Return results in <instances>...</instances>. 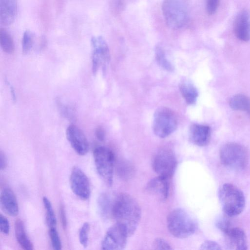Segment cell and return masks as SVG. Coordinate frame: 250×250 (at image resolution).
Masks as SVG:
<instances>
[{"mask_svg": "<svg viewBox=\"0 0 250 250\" xmlns=\"http://www.w3.org/2000/svg\"><path fill=\"white\" fill-rule=\"evenodd\" d=\"M111 216L123 227L129 237L135 232L141 218V209L137 201L126 193L119 194L113 200Z\"/></svg>", "mask_w": 250, "mask_h": 250, "instance_id": "obj_1", "label": "cell"}, {"mask_svg": "<svg viewBox=\"0 0 250 250\" xmlns=\"http://www.w3.org/2000/svg\"><path fill=\"white\" fill-rule=\"evenodd\" d=\"M167 225L171 235L180 239L192 235L197 228L193 217L181 208H176L169 212L167 219Z\"/></svg>", "mask_w": 250, "mask_h": 250, "instance_id": "obj_2", "label": "cell"}, {"mask_svg": "<svg viewBox=\"0 0 250 250\" xmlns=\"http://www.w3.org/2000/svg\"><path fill=\"white\" fill-rule=\"evenodd\" d=\"M218 196L222 209L228 216H237L244 210L246 204L245 195L235 185L224 184L219 189Z\"/></svg>", "mask_w": 250, "mask_h": 250, "instance_id": "obj_3", "label": "cell"}, {"mask_svg": "<svg viewBox=\"0 0 250 250\" xmlns=\"http://www.w3.org/2000/svg\"><path fill=\"white\" fill-rule=\"evenodd\" d=\"M219 156L224 166L233 170H242L248 163V153L246 148L236 143H228L222 146Z\"/></svg>", "mask_w": 250, "mask_h": 250, "instance_id": "obj_4", "label": "cell"}, {"mask_svg": "<svg viewBox=\"0 0 250 250\" xmlns=\"http://www.w3.org/2000/svg\"><path fill=\"white\" fill-rule=\"evenodd\" d=\"M162 11L167 25L171 29H180L188 21V9L182 0H164Z\"/></svg>", "mask_w": 250, "mask_h": 250, "instance_id": "obj_5", "label": "cell"}, {"mask_svg": "<svg viewBox=\"0 0 250 250\" xmlns=\"http://www.w3.org/2000/svg\"><path fill=\"white\" fill-rule=\"evenodd\" d=\"M93 156L95 167L102 179L108 186L113 183L115 156L108 147L98 146L94 150Z\"/></svg>", "mask_w": 250, "mask_h": 250, "instance_id": "obj_6", "label": "cell"}, {"mask_svg": "<svg viewBox=\"0 0 250 250\" xmlns=\"http://www.w3.org/2000/svg\"><path fill=\"white\" fill-rule=\"evenodd\" d=\"M177 119L170 109L162 107L158 108L153 116L152 128L158 137L164 138L172 134L177 128Z\"/></svg>", "mask_w": 250, "mask_h": 250, "instance_id": "obj_7", "label": "cell"}, {"mask_svg": "<svg viewBox=\"0 0 250 250\" xmlns=\"http://www.w3.org/2000/svg\"><path fill=\"white\" fill-rule=\"evenodd\" d=\"M177 165V159L170 149L163 148L154 155L152 163V168L158 176L170 179Z\"/></svg>", "mask_w": 250, "mask_h": 250, "instance_id": "obj_8", "label": "cell"}, {"mask_svg": "<svg viewBox=\"0 0 250 250\" xmlns=\"http://www.w3.org/2000/svg\"><path fill=\"white\" fill-rule=\"evenodd\" d=\"M92 47V70L95 74L102 66L105 70L110 60V52L108 45L102 36H93L91 39Z\"/></svg>", "mask_w": 250, "mask_h": 250, "instance_id": "obj_9", "label": "cell"}, {"mask_svg": "<svg viewBox=\"0 0 250 250\" xmlns=\"http://www.w3.org/2000/svg\"><path fill=\"white\" fill-rule=\"evenodd\" d=\"M128 237L129 236L125 229L116 223L107 230L102 242V249L123 250L126 245Z\"/></svg>", "mask_w": 250, "mask_h": 250, "instance_id": "obj_10", "label": "cell"}, {"mask_svg": "<svg viewBox=\"0 0 250 250\" xmlns=\"http://www.w3.org/2000/svg\"><path fill=\"white\" fill-rule=\"evenodd\" d=\"M70 184L73 193L82 200H87L90 195L88 177L79 167H73L70 176Z\"/></svg>", "mask_w": 250, "mask_h": 250, "instance_id": "obj_11", "label": "cell"}, {"mask_svg": "<svg viewBox=\"0 0 250 250\" xmlns=\"http://www.w3.org/2000/svg\"><path fill=\"white\" fill-rule=\"evenodd\" d=\"M67 139L72 147L80 155H84L88 151L89 144L82 130L77 126L71 125L66 130Z\"/></svg>", "mask_w": 250, "mask_h": 250, "instance_id": "obj_12", "label": "cell"}, {"mask_svg": "<svg viewBox=\"0 0 250 250\" xmlns=\"http://www.w3.org/2000/svg\"><path fill=\"white\" fill-rule=\"evenodd\" d=\"M236 38L243 42L250 40V14L246 10L240 11L236 16L233 25Z\"/></svg>", "mask_w": 250, "mask_h": 250, "instance_id": "obj_13", "label": "cell"}, {"mask_svg": "<svg viewBox=\"0 0 250 250\" xmlns=\"http://www.w3.org/2000/svg\"><path fill=\"white\" fill-rule=\"evenodd\" d=\"M223 233L226 236L230 249L239 250L248 249L247 237L241 229L231 225Z\"/></svg>", "mask_w": 250, "mask_h": 250, "instance_id": "obj_14", "label": "cell"}, {"mask_svg": "<svg viewBox=\"0 0 250 250\" xmlns=\"http://www.w3.org/2000/svg\"><path fill=\"white\" fill-rule=\"evenodd\" d=\"M210 133L211 129L209 126L193 124L189 128V139L193 144L199 146H204L209 143Z\"/></svg>", "mask_w": 250, "mask_h": 250, "instance_id": "obj_15", "label": "cell"}, {"mask_svg": "<svg viewBox=\"0 0 250 250\" xmlns=\"http://www.w3.org/2000/svg\"><path fill=\"white\" fill-rule=\"evenodd\" d=\"M169 179L158 176L151 179L146 185V189L162 200L167 198L169 191Z\"/></svg>", "mask_w": 250, "mask_h": 250, "instance_id": "obj_16", "label": "cell"}, {"mask_svg": "<svg viewBox=\"0 0 250 250\" xmlns=\"http://www.w3.org/2000/svg\"><path fill=\"white\" fill-rule=\"evenodd\" d=\"M17 0H0V23L8 26L14 21L17 12Z\"/></svg>", "mask_w": 250, "mask_h": 250, "instance_id": "obj_17", "label": "cell"}, {"mask_svg": "<svg viewBox=\"0 0 250 250\" xmlns=\"http://www.w3.org/2000/svg\"><path fill=\"white\" fill-rule=\"evenodd\" d=\"M0 203L2 209L11 216H15L19 213V206L16 197L9 188H4L0 194Z\"/></svg>", "mask_w": 250, "mask_h": 250, "instance_id": "obj_18", "label": "cell"}, {"mask_svg": "<svg viewBox=\"0 0 250 250\" xmlns=\"http://www.w3.org/2000/svg\"><path fill=\"white\" fill-rule=\"evenodd\" d=\"M15 233L16 239L21 247L25 250H32L33 246L25 232L22 220L18 219L15 223Z\"/></svg>", "mask_w": 250, "mask_h": 250, "instance_id": "obj_19", "label": "cell"}, {"mask_svg": "<svg viewBox=\"0 0 250 250\" xmlns=\"http://www.w3.org/2000/svg\"><path fill=\"white\" fill-rule=\"evenodd\" d=\"M229 104L233 110L245 111L250 115V98L247 96L236 94L230 99Z\"/></svg>", "mask_w": 250, "mask_h": 250, "instance_id": "obj_20", "label": "cell"}, {"mask_svg": "<svg viewBox=\"0 0 250 250\" xmlns=\"http://www.w3.org/2000/svg\"><path fill=\"white\" fill-rule=\"evenodd\" d=\"M180 92L187 104H194L198 96L197 89L195 86L188 82L182 83L180 85Z\"/></svg>", "mask_w": 250, "mask_h": 250, "instance_id": "obj_21", "label": "cell"}, {"mask_svg": "<svg viewBox=\"0 0 250 250\" xmlns=\"http://www.w3.org/2000/svg\"><path fill=\"white\" fill-rule=\"evenodd\" d=\"M113 201H112L110 196L103 193L98 199V206L100 214L104 219L111 216Z\"/></svg>", "mask_w": 250, "mask_h": 250, "instance_id": "obj_22", "label": "cell"}, {"mask_svg": "<svg viewBox=\"0 0 250 250\" xmlns=\"http://www.w3.org/2000/svg\"><path fill=\"white\" fill-rule=\"evenodd\" d=\"M0 45L2 50L8 54L14 52L15 44L11 35L4 28L0 29Z\"/></svg>", "mask_w": 250, "mask_h": 250, "instance_id": "obj_23", "label": "cell"}, {"mask_svg": "<svg viewBox=\"0 0 250 250\" xmlns=\"http://www.w3.org/2000/svg\"><path fill=\"white\" fill-rule=\"evenodd\" d=\"M155 56L158 63L163 69L168 71L173 70L174 67L172 64L167 59L164 50L160 46L156 47Z\"/></svg>", "mask_w": 250, "mask_h": 250, "instance_id": "obj_24", "label": "cell"}, {"mask_svg": "<svg viewBox=\"0 0 250 250\" xmlns=\"http://www.w3.org/2000/svg\"><path fill=\"white\" fill-rule=\"evenodd\" d=\"M42 200L46 210V219L47 225L49 228L56 227L57 220L51 203L45 196L43 197Z\"/></svg>", "mask_w": 250, "mask_h": 250, "instance_id": "obj_25", "label": "cell"}, {"mask_svg": "<svg viewBox=\"0 0 250 250\" xmlns=\"http://www.w3.org/2000/svg\"><path fill=\"white\" fill-rule=\"evenodd\" d=\"M34 34L30 30H26L22 40V51L23 54L28 53L31 50L34 41Z\"/></svg>", "mask_w": 250, "mask_h": 250, "instance_id": "obj_26", "label": "cell"}, {"mask_svg": "<svg viewBox=\"0 0 250 250\" xmlns=\"http://www.w3.org/2000/svg\"><path fill=\"white\" fill-rule=\"evenodd\" d=\"M49 235L53 249L56 250H61V241L56 227L49 228Z\"/></svg>", "mask_w": 250, "mask_h": 250, "instance_id": "obj_27", "label": "cell"}, {"mask_svg": "<svg viewBox=\"0 0 250 250\" xmlns=\"http://www.w3.org/2000/svg\"><path fill=\"white\" fill-rule=\"evenodd\" d=\"M89 229V223L85 222L79 231V241L81 244L84 248L86 247L88 245Z\"/></svg>", "mask_w": 250, "mask_h": 250, "instance_id": "obj_28", "label": "cell"}, {"mask_svg": "<svg viewBox=\"0 0 250 250\" xmlns=\"http://www.w3.org/2000/svg\"><path fill=\"white\" fill-rule=\"evenodd\" d=\"M153 247L155 250H171L172 248L165 239L162 238H156L153 243Z\"/></svg>", "mask_w": 250, "mask_h": 250, "instance_id": "obj_29", "label": "cell"}, {"mask_svg": "<svg viewBox=\"0 0 250 250\" xmlns=\"http://www.w3.org/2000/svg\"><path fill=\"white\" fill-rule=\"evenodd\" d=\"M220 0H206V11L208 15H213L217 11Z\"/></svg>", "mask_w": 250, "mask_h": 250, "instance_id": "obj_30", "label": "cell"}, {"mask_svg": "<svg viewBox=\"0 0 250 250\" xmlns=\"http://www.w3.org/2000/svg\"><path fill=\"white\" fill-rule=\"evenodd\" d=\"M200 249L206 250H222V248L221 246L216 242L211 240H206L201 244Z\"/></svg>", "mask_w": 250, "mask_h": 250, "instance_id": "obj_31", "label": "cell"}, {"mask_svg": "<svg viewBox=\"0 0 250 250\" xmlns=\"http://www.w3.org/2000/svg\"><path fill=\"white\" fill-rule=\"evenodd\" d=\"M0 231L5 234H8L10 230L9 223L6 217L0 215Z\"/></svg>", "mask_w": 250, "mask_h": 250, "instance_id": "obj_32", "label": "cell"}, {"mask_svg": "<svg viewBox=\"0 0 250 250\" xmlns=\"http://www.w3.org/2000/svg\"><path fill=\"white\" fill-rule=\"evenodd\" d=\"M60 220L62 226L64 229H65L67 226V219L64 208L61 205L60 208Z\"/></svg>", "mask_w": 250, "mask_h": 250, "instance_id": "obj_33", "label": "cell"}, {"mask_svg": "<svg viewBox=\"0 0 250 250\" xmlns=\"http://www.w3.org/2000/svg\"><path fill=\"white\" fill-rule=\"evenodd\" d=\"M95 135L97 138L101 141L104 140L105 138V131L104 128L101 126H98L95 130Z\"/></svg>", "mask_w": 250, "mask_h": 250, "instance_id": "obj_34", "label": "cell"}, {"mask_svg": "<svg viewBox=\"0 0 250 250\" xmlns=\"http://www.w3.org/2000/svg\"><path fill=\"white\" fill-rule=\"evenodd\" d=\"M7 167V158L5 154L2 151L0 152V168L4 169Z\"/></svg>", "mask_w": 250, "mask_h": 250, "instance_id": "obj_35", "label": "cell"}, {"mask_svg": "<svg viewBox=\"0 0 250 250\" xmlns=\"http://www.w3.org/2000/svg\"><path fill=\"white\" fill-rule=\"evenodd\" d=\"M7 83L8 84L9 86L10 87V92H11V96L12 97V99H13L14 101H15L16 99V94H15V90H14L13 87L11 84H10V83H9V82L8 81H7Z\"/></svg>", "mask_w": 250, "mask_h": 250, "instance_id": "obj_36", "label": "cell"}]
</instances>
